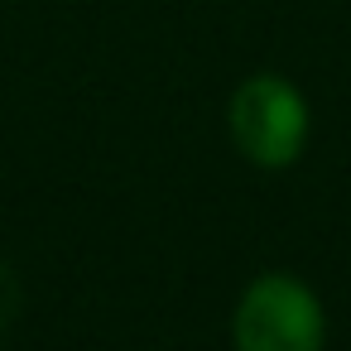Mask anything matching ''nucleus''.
Listing matches in <instances>:
<instances>
[{"instance_id": "obj_1", "label": "nucleus", "mask_w": 351, "mask_h": 351, "mask_svg": "<svg viewBox=\"0 0 351 351\" xmlns=\"http://www.w3.org/2000/svg\"><path fill=\"white\" fill-rule=\"evenodd\" d=\"M308 130H313L308 97L298 92V82L279 73L245 77L226 101V135L236 154L255 169H269V173L293 169L308 149Z\"/></svg>"}, {"instance_id": "obj_2", "label": "nucleus", "mask_w": 351, "mask_h": 351, "mask_svg": "<svg viewBox=\"0 0 351 351\" xmlns=\"http://www.w3.org/2000/svg\"><path fill=\"white\" fill-rule=\"evenodd\" d=\"M231 346L236 351H322L327 313L317 289L289 269L255 274L231 308Z\"/></svg>"}]
</instances>
